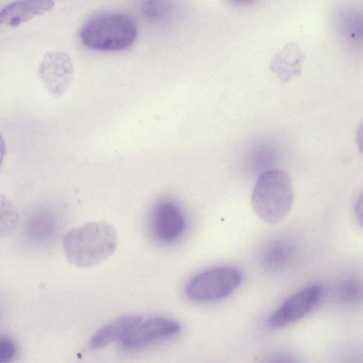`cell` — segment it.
Wrapping results in <instances>:
<instances>
[{"mask_svg":"<svg viewBox=\"0 0 363 363\" xmlns=\"http://www.w3.org/2000/svg\"><path fill=\"white\" fill-rule=\"evenodd\" d=\"M6 152V146L4 138L2 135L0 134V167L3 162L4 156Z\"/></svg>","mask_w":363,"mask_h":363,"instance_id":"obj_17","label":"cell"},{"mask_svg":"<svg viewBox=\"0 0 363 363\" xmlns=\"http://www.w3.org/2000/svg\"><path fill=\"white\" fill-rule=\"evenodd\" d=\"M242 274L232 266H218L203 270L192 277L185 286V294L191 300L209 301L231 294L240 284Z\"/></svg>","mask_w":363,"mask_h":363,"instance_id":"obj_4","label":"cell"},{"mask_svg":"<svg viewBox=\"0 0 363 363\" xmlns=\"http://www.w3.org/2000/svg\"><path fill=\"white\" fill-rule=\"evenodd\" d=\"M261 363H298L293 357L286 354H278L267 357Z\"/></svg>","mask_w":363,"mask_h":363,"instance_id":"obj_16","label":"cell"},{"mask_svg":"<svg viewBox=\"0 0 363 363\" xmlns=\"http://www.w3.org/2000/svg\"><path fill=\"white\" fill-rule=\"evenodd\" d=\"M52 1H17L0 11V26L16 27L35 16L50 12L54 7Z\"/></svg>","mask_w":363,"mask_h":363,"instance_id":"obj_10","label":"cell"},{"mask_svg":"<svg viewBox=\"0 0 363 363\" xmlns=\"http://www.w3.org/2000/svg\"><path fill=\"white\" fill-rule=\"evenodd\" d=\"M180 330L179 323L165 317H152L140 320L121 342L128 350H138L177 335Z\"/></svg>","mask_w":363,"mask_h":363,"instance_id":"obj_8","label":"cell"},{"mask_svg":"<svg viewBox=\"0 0 363 363\" xmlns=\"http://www.w3.org/2000/svg\"><path fill=\"white\" fill-rule=\"evenodd\" d=\"M115 228L104 220L91 221L69 231L63 240L67 260L79 268L92 267L110 257L117 247Z\"/></svg>","mask_w":363,"mask_h":363,"instance_id":"obj_1","label":"cell"},{"mask_svg":"<svg viewBox=\"0 0 363 363\" xmlns=\"http://www.w3.org/2000/svg\"><path fill=\"white\" fill-rule=\"evenodd\" d=\"M138 27L129 16L119 12L97 13L83 24L79 38L86 48L100 51H119L136 40Z\"/></svg>","mask_w":363,"mask_h":363,"instance_id":"obj_2","label":"cell"},{"mask_svg":"<svg viewBox=\"0 0 363 363\" xmlns=\"http://www.w3.org/2000/svg\"><path fill=\"white\" fill-rule=\"evenodd\" d=\"M16 347L9 338L0 337V363H9L14 357Z\"/></svg>","mask_w":363,"mask_h":363,"instance_id":"obj_15","label":"cell"},{"mask_svg":"<svg viewBox=\"0 0 363 363\" xmlns=\"http://www.w3.org/2000/svg\"><path fill=\"white\" fill-rule=\"evenodd\" d=\"M293 248L286 243H276L270 246L264 252V260L265 264L273 269L283 267L290 262Z\"/></svg>","mask_w":363,"mask_h":363,"instance_id":"obj_13","label":"cell"},{"mask_svg":"<svg viewBox=\"0 0 363 363\" xmlns=\"http://www.w3.org/2000/svg\"><path fill=\"white\" fill-rule=\"evenodd\" d=\"M323 288L313 284L290 296L270 315L268 324L271 328H281L304 317L320 301Z\"/></svg>","mask_w":363,"mask_h":363,"instance_id":"obj_6","label":"cell"},{"mask_svg":"<svg viewBox=\"0 0 363 363\" xmlns=\"http://www.w3.org/2000/svg\"><path fill=\"white\" fill-rule=\"evenodd\" d=\"M19 221V214L12 201L0 194V239L11 235Z\"/></svg>","mask_w":363,"mask_h":363,"instance_id":"obj_12","label":"cell"},{"mask_svg":"<svg viewBox=\"0 0 363 363\" xmlns=\"http://www.w3.org/2000/svg\"><path fill=\"white\" fill-rule=\"evenodd\" d=\"M141 318L136 315H125L112 320L94 334L90 347L98 349L117 341L121 342Z\"/></svg>","mask_w":363,"mask_h":363,"instance_id":"obj_11","label":"cell"},{"mask_svg":"<svg viewBox=\"0 0 363 363\" xmlns=\"http://www.w3.org/2000/svg\"><path fill=\"white\" fill-rule=\"evenodd\" d=\"M362 284L354 279H349L340 284L337 289L338 298L345 303L357 302L362 298Z\"/></svg>","mask_w":363,"mask_h":363,"instance_id":"obj_14","label":"cell"},{"mask_svg":"<svg viewBox=\"0 0 363 363\" xmlns=\"http://www.w3.org/2000/svg\"><path fill=\"white\" fill-rule=\"evenodd\" d=\"M294 197L290 176L284 171L269 170L257 178L252 194L251 205L259 218L274 225L281 222L288 216Z\"/></svg>","mask_w":363,"mask_h":363,"instance_id":"obj_3","label":"cell"},{"mask_svg":"<svg viewBox=\"0 0 363 363\" xmlns=\"http://www.w3.org/2000/svg\"><path fill=\"white\" fill-rule=\"evenodd\" d=\"M39 74L50 94L60 96L73 79L74 66L71 57L62 51L45 53L40 62Z\"/></svg>","mask_w":363,"mask_h":363,"instance_id":"obj_7","label":"cell"},{"mask_svg":"<svg viewBox=\"0 0 363 363\" xmlns=\"http://www.w3.org/2000/svg\"><path fill=\"white\" fill-rule=\"evenodd\" d=\"M148 230L152 240L162 246H171L184 237L187 219L182 206L176 200L164 197L151 207Z\"/></svg>","mask_w":363,"mask_h":363,"instance_id":"obj_5","label":"cell"},{"mask_svg":"<svg viewBox=\"0 0 363 363\" xmlns=\"http://www.w3.org/2000/svg\"><path fill=\"white\" fill-rule=\"evenodd\" d=\"M305 55L296 41H289L277 52L270 64L269 69L274 73L282 84L301 73V67Z\"/></svg>","mask_w":363,"mask_h":363,"instance_id":"obj_9","label":"cell"}]
</instances>
